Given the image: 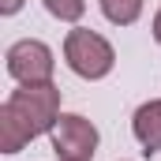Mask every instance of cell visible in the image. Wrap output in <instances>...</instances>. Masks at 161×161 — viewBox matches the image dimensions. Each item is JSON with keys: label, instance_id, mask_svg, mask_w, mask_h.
I'll return each mask as SVG.
<instances>
[{"label": "cell", "instance_id": "obj_2", "mask_svg": "<svg viewBox=\"0 0 161 161\" xmlns=\"http://www.w3.org/2000/svg\"><path fill=\"white\" fill-rule=\"evenodd\" d=\"M64 64L79 75V79H105L113 68H116V49L101 38L97 30H86V26H75L68 30L64 38Z\"/></svg>", "mask_w": 161, "mask_h": 161}, {"label": "cell", "instance_id": "obj_5", "mask_svg": "<svg viewBox=\"0 0 161 161\" xmlns=\"http://www.w3.org/2000/svg\"><path fill=\"white\" fill-rule=\"evenodd\" d=\"M131 135L139 139V146L146 154H161V97L142 101L131 116Z\"/></svg>", "mask_w": 161, "mask_h": 161}, {"label": "cell", "instance_id": "obj_1", "mask_svg": "<svg viewBox=\"0 0 161 161\" xmlns=\"http://www.w3.org/2000/svg\"><path fill=\"white\" fill-rule=\"evenodd\" d=\"M60 120V86L56 82H19L0 105V150L19 154L38 135H49Z\"/></svg>", "mask_w": 161, "mask_h": 161}, {"label": "cell", "instance_id": "obj_6", "mask_svg": "<svg viewBox=\"0 0 161 161\" xmlns=\"http://www.w3.org/2000/svg\"><path fill=\"white\" fill-rule=\"evenodd\" d=\"M97 4H101V15L113 26H131L142 15V0H97Z\"/></svg>", "mask_w": 161, "mask_h": 161}, {"label": "cell", "instance_id": "obj_9", "mask_svg": "<svg viewBox=\"0 0 161 161\" xmlns=\"http://www.w3.org/2000/svg\"><path fill=\"white\" fill-rule=\"evenodd\" d=\"M154 41L161 45V8H158V15H154Z\"/></svg>", "mask_w": 161, "mask_h": 161}, {"label": "cell", "instance_id": "obj_8", "mask_svg": "<svg viewBox=\"0 0 161 161\" xmlns=\"http://www.w3.org/2000/svg\"><path fill=\"white\" fill-rule=\"evenodd\" d=\"M26 0H0V15H19Z\"/></svg>", "mask_w": 161, "mask_h": 161}, {"label": "cell", "instance_id": "obj_3", "mask_svg": "<svg viewBox=\"0 0 161 161\" xmlns=\"http://www.w3.org/2000/svg\"><path fill=\"white\" fill-rule=\"evenodd\" d=\"M49 139H53L56 161H94L97 142H101L94 120H86L82 113H60V120L49 131Z\"/></svg>", "mask_w": 161, "mask_h": 161}, {"label": "cell", "instance_id": "obj_7", "mask_svg": "<svg viewBox=\"0 0 161 161\" xmlns=\"http://www.w3.org/2000/svg\"><path fill=\"white\" fill-rule=\"evenodd\" d=\"M45 4V11L53 15V19H60V23H79L82 11H86V0H41Z\"/></svg>", "mask_w": 161, "mask_h": 161}, {"label": "cell", "instance_id": "obj_4", "mask_svg": "<svg viewBox=\"0 0 161 161\" xmlns=\"http://www.w3.org/2000/svg\"><path fill=\"white\" fill-rule=\"evenodd\" d=\"M4 60H8V75L15 82H53V71H56L53 49L38 38H23L8 45Z\"/></svg>", "mask_w": 161, "mask_h": 161}]
</instances>
